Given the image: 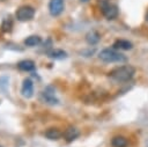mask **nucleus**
Listing matches in <instances>:
<instances>
[{
  "mask_svg": "<svg viewBox=\"0 0 148 147\" xmlns=\"http://www.w3.org/2000/svg\"><path fill=\"white\" fill-rule=\"evenodd\" d=\"M135 74V68L131 65H124L116 67L109 73V76L114 82H127Z\"/></svg>",
  "mask_w": 148,
  "mask_h": 147,
  "instance_id": "nucleus-1",
  "label": "nucleus"
},
{
  "mask_svg": "<svg viewBox=\"0 0 148 147\" xmlns=\"http://www.w3.org/2000/svg\"><path fill=\"white\" fill-rule=\"evenodd\" d=\"M98 58L104 63H124L127 60L126 56L116 51L114 49H104L98 53Z\"/></svg>",
  "mask_w": 148,
  "mask_h": 147,
  "instance_id": "nucleus-2",
  "label": "nucleus"
},
{
  "mask_svg": "<svg viewBox=\"0 0 148 147\" xmlns=\"http://www.w3.org/2000/svg\"><path fill=\"white\" fill-rule=\"evenodd\" d=\"M15 16L18 21L24 22V21H30L34 16H35V9L31 6H21L16 13Z\"/></svg>",
  "mask_w": 148,
  "mask_h": 147,
  "instance_id": "nucleus-3",
  "label": "nucleus"
},
{
  "mask_svg": "<svg viewBox=\"0 0 148 147\" xmlns=\"http://www.w3.org/2000/svg\"><path fill=\"white\" fill-rule=\"evenodd\" d=\"M42 98H43L44 102H46L51 105H54V104L59 103V100L56 97V90L52 86L45 87V89L42 91Z\"/></svg>",
  "mask_w": 148,
  "mask_h": 147,
  "instance_id": "nucleus-4",
  "label": "nucleus"
},
{
  "mask_svg": "<svg viewBox=\"0 0 148 147\" xmlns=\"http://www.w3.org/2000/svg\"><path fill=\"white\" fill-rule=\"evenodd\" d=\"M64 0H50L49 2V12L52 16H59L64 12Z\"/></svg>",
  "mask_w": 148,
  "mask_h": 147,
  "instance_id": "nucleus-5",
  "label": "nucleus"
},
{
  "mask_svg": "<svg viewBox=\"0 0 148 147\" xmlns=\"http://www.w3.org/2000/svg\"><path fill=\"white\" fill-rule=\"evenodd\" d=\"M101 10H102V14L104 15V17L106 20H114L118 16V7L116 5L109 3L108 6L102 8Z\"/></svg>",
  "mask_w": 148,
  "mask_h": 147,
  "instance_id": "nucleus-6",
  "label": "nucleus"
},
{
  "mask_svg": "<svg viewBox=\"0 0 148 147\" xmlns=\"http://www.w3.org/2000/svg\"><path fill=\"white\" fill-rule=\"evenodd\" d=\"M21 94L25 98L32 97V95H34V83H32V81L29 78L23 80L22 88H21Z\"/></svg>",
  "mask_w": 148,
  "mask_h": 147,
  "instance_id": "nucleus-7",
  "label": "nucleus"
},
{
  "mask_svg": "<svg viewBox=\"0 0 148 147\" xmlns=\"http://www.w3.org/2000/svg\"><path fill=\"white\" fill-rule=\"evenodd\" d=\"M62 135H64V138H65L66 141L71 142V141L75 140L80 135V131L76 127H74V126H69V127H67L65 130V132L62 133Z\"/></svg>",
  "mask_w": 148,
  "mask_h": 147,
  "instance_id": "nucleus-8",
  "label": "nucleus"
},
{
  "mask_svg": "<svg viewBox=\"0 0 148 147\" xmlns=\"http://www.w3.org/2000/svg\"><path fill=\"white\" fill-rule=\"evenodd\" d=\"M112 46L114 50H131L133 47V44L126 39H117Z\"/></svg>",
  "mask_w": 148,
  "mask_h": 147,
  "instance_id": "nucleus-9",
  "label": "nucleus"
},
{
  "mask_svg": "<svg viewBox=\"0 0 148 147\" xmlns=\"http://www.w3.org/2000/svg\"><path fill=\"white\" fill-rule=\"evenodd\" d=\"M17 68L20 71H23V72H30V71L35 69V63L30 59H25V60H22L17 64Z\"/></svg>",
  "mask_w": 148,
  "mask_h": 147,
  "instance_id": "nucleus-10",
  "label": "nucleus"
},
{
  "mask_svg": "<svg viewBox=\"0 0 148 147\" xmlns=\"http://www.w3.org/2000/svg\"><path fill=\"white\" fill-rule=\"evenodd\" d=\"M61 135H62V133L57 127H50L45 131V137L50 140H58L61 138Z\"/></svg>",
  "mask_w": 148,
  "mask_h": 147,
  "instance_id": "nucleus-11",
  "label": "nucleus"
},
{
  "mask_svg": "<svg viewBox=\"0 0 148 147\" xmlns=\"http://www.w3.org/2000/svg\"><path fill=\"white\" fill-rule=\"evenodd\" d=\"M127 145H128V140L123 135H116L111 140L112 147H127Z\"/></svg>",
  "mask_w": 148,
  "mask_h": 147,
  "instance_id": "nucleus-12",
  "label": "nucleus"
},
{
  "mask_svg": "<svg viewBox=\"0 0 148 147\" xmlns=\"http://www.w3.org/2000/svg\"><path fill=\"white\" fill-rule=\"evenodd\" d=\"M99 38H101L99 34H98L97 31H95V30H91V31H89V32L86 35V41H87V43H88L89 45H95V44H97V43L99 42Z\"/></svg>",
  "mask_w": 148,
  "mask_h": 147,
  "instance_id": "nucleus-13",
  "label": "nucleus"
},
{
  "mask_svg": "<svg viewBox=\"0 0 148 147\" xmlns=\"http://www.w3.org/2000/svg\"><path fill=\"white\" fill-rule=\"evenodd\" d=\"M40 42H42V39H40V37L37 36V35L29 36V37H27V38L24 39V44H25L27 46H30V47L37 46L38 44H40Z\"/></svg>",
  "mask_w": 148,
  "mask_h": 147,
  "instance_id": "nucleus-14",
  "label": "nucleus"
},
{
  "mask_svg": "<svg viewBox=\"0 0 148 147\" xmlns=\"http://www.w3.org/2000/svg\"><path fill=\"white\" fill-rule=\"evenodd\" d=\"M47 56L52 59H64L67 57V53L62 50H59V49H54V50H51L47 52Z\"/></svg>",
  "mask_w": 148,
  "mask_h": 147,
  "instance_id": "nucleus-15",
  "label": "nucleus"
},
{
  "mask_svg": "<svg viewBox=\"0 0 148 147\" xmlns=\"http://www.w3.org/2000/svg\"><path fill=\"white\" fill-rule=\"evenodd\" d=\"M13 28V20L10 16L3 19L2 23H1V31L2 32H10Z\"/></svg>",
  "mask_w": 148,
  "mask_h": 147,
  "instance_id": "nucleus-16",
  "label": "nucleus"
},
{
  "mask_svg": "<svg viewBox=\"0 0 148 147\" xmlns=\"http://www.w3.org/2000/svg\"><path fill=\"white\" fill-rule=\"evenodd\" d=\"M97 2H98L99 7H101V9H102V8H104L105 6H108V5L110 3V0H97Z\"/></svg>",
  "mask_w": 148,
  "mask_h": 147,
  "instance_id": "nucleus-17",
  "label": "nucleus"
},
{
  "mask_svg": "<svg viewBox=\"0 0 148 147\" xmlns=\"http://www.w3.org/2000/svg\"><path fill=\"white\" fill-rule=\"evenodd\" d=\"M146 21L148 22V12H147V14H146Z\"/></svg>",
  "mask_w": 148,
  "mask_h": 147,
  "instance_id": "nucleus-18",
  "label": "nucleus"
}]
</instances>
